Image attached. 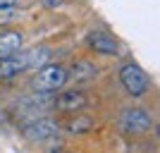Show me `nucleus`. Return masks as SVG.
Masks as SVG:
<instances>
[{
    "instance_id": "3",
    "label": "nucleus",
    "mask_w": 160,
    "mask_h": 153,
    "mask_svg": "<svg viewBox=\"0 0 160 153\" xmlns=\"http://www.w3.org/2000/svg\"><path fill=\"white\" fill-rule=\"evenodd\" d=\"M151 115L146 113V110H141V108H134V110H124L120 117V127L122 132L127 134H143L151 129Z\"/></svg>"
},
{
    "instance_id": "6",
    "label": "nucleus",
    "mask_w": 160,
    "mask_h": 153,
    "mask_svg": "<svg viewBox=\"0 0 160 153\" xmlns=\"http://www.w3.org/2000/svg\"><path fill=\"white\" fill-rule=\"evenodd\" d=\"M24 69H29V53H22L19 50L12 58L0 60V79H10L17 72H24Z\"/></svg>"
},
{
    "instance_id": "12",
    "label": "nucleus",
    "mask_w": 160,
    "mask_h": 153,
    "mask_svg": "<svg viewBox=\"0 0 160 153\" xmlns=\"http://www.w3.org/2000/svg\"><path fill=\"white\" fill-rule=\"evenodd\" d=\"M19 17V10L17 5H0V27H7V24H12L14 19Z\"/></svg>"
},
{
    "instance_id": "10",
    "label": "nucleus",
    "mask_w": 160,
    "mask_h": 153,
    "mask_svg": "<svg viewBox=\"0 0 160 153\" xmlns=\"http://www.w3.org/2000/svg\"><path fill=\"white\" fill-rule=\"evenodd\" d=\"M91 127H93V120H91V117H86V115H74L72 120L67 122V132L69 134H86Z\"/></svg>"
},
{
    "instance_id": "2",
    "label": "nucleus",
    "mask_w": 160,
    "mask_h": 153,
    "mask_svg": "<svg viewBox=\"0 0 160 153\" xmlns=\"http://www.w3.org/2000/svg\"><path fill=\"white\" fill-rule=\"evenodd\" d=\"M120 81H122V86L127 89L129 96H134V98H139V96H143L148 89V77L146 72L141 69L139 65H124L120 69Z\"/></svg>"
},
{
    "instance_id": "14",
    "label": "nucleus",
    "mask_w": 160,
    "mask_h": 153,
    "mask_svg": "<svg viewBox=\"0 0 160 153\" xmlns=\"http://www.w3.org/2000/svg\"><path fill=\"white\" fill-rule=\"evenodd\" d=\"M0 5H5V7L7 5H17V0H0Z\"/></svg>"
},
{
    "instance_id": "9",
    "label": "nucleus",
    "mask_w": 160,
    "mask_h": 153,
    "mask_svg": "<svg viewBox=\"0 0 160 153\" xmlns=\"http://www.w3.org/2000/svg\"><path fill=\"white\" fill-rule=\"evenodd\" d=\"M29 53V69H41L43 65H48V60H50V48L46 46H38V48H31V50H27Z\"/></svg>"
},
{
    "instance_id": "11",
    "label": "nucleus",
    "mask_w": 160,
    "mask_h": 153,
    "mask_svg": "<svg viewBox=\"0 0 160 153\" xmlns=\"http://www.w3.org/2000/svg\"><path fill=\"white\" fill-rule=\"evenodd\" d=\"M93 74H96V67L91 65V62H77V65L72 67V77H74V79H79V81L91 79Z\"/></svg>"
},
{
    "instance_id": "7",
    "label": "nucleus",
    "mask_w": 160,
    "mask_h": 153,
    "mask_svg": "<svg viewBox=\"0 0 160 153\" xmlns=\"http://www.w3.org/2000/svg\"><path fill=\"white\" fill-rule=\"evenodd\" d=\"M22 50V33L19 31H2L0 33V60L12 58Z\"/></svg>"
},
{
    "instance_id": "13",
    "label": "nucleus",
    "mask_w": 160,
    "mask_h": 153,
    "mask_svg": "<svg viewBox=\"0 0 160 153\" xmlns=\"http://www.w3.org/2000/svg\"><path fill=\"white\" fill-rule=\"evenodd\" d=\"M43 3H46V7H58L62 0H43Z\"/></svg>"
},
{
    "instance_id": "1",
    "label": "nucleus",
    "mask_w": 160,
    "mask_h": 153,
    "mask_svg": "<svg viewBox=\"0 0 160 153\" xmlns=\"http://www.w3.org/2000/svg\"><path fill=\"white\" fill-rule=\"evenodd\" d=\"M69 79L67 77V69L60 65H43L36 72V77H33V91H38V93H53L58 91V89L65 86V81Z\"/></svg>"
},
{
    "instance_id": "4",
    "label": "nucleus",
    "mask_w": 160,
    "mask_h": 153,
    "mask_svg": "<svg viewBox=\"0 0 160 153\" xmlns=\"http://www.w3.org/2000/svg\"><path fill=\"white\" fill-rule=\"evenodd\" d=\"M24 134H27L29 139H33V141L50 139V136H55V134H58V122L48 120V117H43V120H36V122H31V125L24 127Z\"/></svg>"
},
{
    "instance_id": "8",
    "label": "nucleus",
    "mask_w": 160,
    "mask_h": 153,
    "mask_svg": "<svg viewBox=\"0 0 160 153\" xmlns=\"http://www.w3.org/2000/svg\"><path fill=\"white\" fill-rule=\"evenodd\" d=\"M88 43H91L93 50H98V53H103V55H115L117 53V41H115L110 33H105V31L88 33Z\"/></svg>"
},
{
    "instance_id": "5",
    "label": "nucleus",
    "mask_w": 160,
    "mask_h": 153,
    "mask_svg": "<svg viewBox=\"0 0 160 153\" xmlns=\"http://www.w3.org/2000/svg\"><path fill=\"white\" fill-rule=\"evenodd\" d=\"M86 103H88V98H86V93H81V91H67V93H62V96L55 98V108L60 113L81 110V108H86Z\"/></svg>"
}]
</instances>
